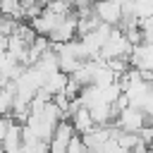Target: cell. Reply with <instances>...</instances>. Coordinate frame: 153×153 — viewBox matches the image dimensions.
<instances>
[{"instance_id":"cell-4","label":"cell","mask_w":153,"mask_h":153,"mask_svg":"<svg viewBox=\"0 0 153 153\" xmlns=\"http://www.w3.org/2000/svg\"><path fill=\"white\" fill-rule=\"evenodd\" d=\"M36 2H38V5H43V7H48V5H50V2H55V0H36Z\"/></svg>"},{"instance_id":"cell-2","label":"cell","mask_w":153,"mask_h":153,"mask_svg":"<svg viewBox=\"0 0 153 153\" xmlns=\"http://www.w3.org/2000/svg\"><path fill=\"white\" fill-rule=\"evenodd\" d=\"M0 14L14 22H24V5L22 0H0Z\"/></svg>"},{"instance_id":"cell-3","label":"cell","mask_w":153,"mask_h":153,"mask_svg":"<svg viewBox=\"0 0 153 153\" xmlns=\"http://www.w3.org/2000/svg\"><path fill=\"white\" fill-rule=\"evenodd\" d=\"M12 124V117H0V148H2V141H5V134Z\"/></svg>"},{"instance_id":"cell-5","label":"cell","mask_w":153,"mask_h":153,"mask_svg":"<svg viewBox=\"0 0 153 153\" xmlns=\"http://www.w3.org/2000/svg\"><path fill=\"white\" fill-rule=\"evenodd\" d=\"M2 86H5V79H2V74H0V88H2Z\"/></svg>"},{"instance_id":"cell-1","label":"cell","mask_w":153,"mask_h":153,"mask_svg":"<svg viewBox=\"0 0 153 153\" xmlns=\"http://www.w3.org/2000/svg\"><path fill=\"white\" fill-rule=\"evenodd\" d=\"M96 14L103 24L117 26V22L122 19V2L120 0H98L96 2Z\"/></svg>"}]
</instances>
